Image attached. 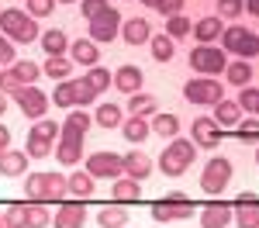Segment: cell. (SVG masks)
<instances>
[{"mask_svg": "<svg viewBox=\"0 0 259 228\" xmlns=\"http://www.w3.org/2000/svg\"><path fill=\"white\" fill-rule=\"evenodd\" d=\"M194 156H197V145L190 142V139H169L166 142V149H162L159 156V169L166 173V176H183L187 169H190V163H194Z\"/></svg>", "mask_w": 259, "mask_h": 228, "instance_id": "1", "label": "cell"}, {"mask_svg": "<svg viewBox=\"0 0 259 228\" xmlns=\"http://www.w3.org/2000/svg\"><path fill=\"white\" fill-rule=\"evenodd\" d=\"M0 31H4V38H11V41H35L38 38L35 18L28 11H18V7L0 11Z\"/></svg>", "mask_w": 259, "mask_h": 228, "instance_id": "2", "label": "cell"}, {"mask_svg": "<svg viewBox=\"0 0 259 228\" xmlns=\"http://www.w3.org/2000/svg\"><path fill=\"white\" fill-rule=\"evenodd\" d=\"M183 97L190 104H204V107H214L218 101H225V86L214 76H194V80L183 86Z\"/></svg>", "mask_w": 259, "mask_h": 228, "instance_id": "3", "label": "cell"}, {"mask_svg": "<svg viewBox=\"0 0 259 228\" xmlns=\"http://www.w3.org/2000/svg\"><path fill=\"white\" fill-rule=\"evenodd\" d=\"M187 218H194V204H190V197L187 194H169L166 201L159 204H152V221H187Z\"/></svg>", "mask_w": 259, "mask_h": 228, "instance_id": "4", "label": "cell"}, {"mask_svg": "<svg viewBox=\"0 0 259 228\" xmlns=\"http://www.w3.org/2000/svg\"><path fill=\"white\" fill-rule=\"evenodd\" d=\"M228 180H232V163L225 156H214L204 166V173H200V190L204 194H221L228 187Z\"/></svg>", "mask_w": 259, "mask_h": 228, "instance_id": "5", "label": "cell"}, {"mask_svg": "<svg viewBox=\"0 0 259 228\" xmlns=\"http://www.w3.org/2000/svg\"><path fill=\"white\" fill-rule=\"evenodd\" d=\"M190 66H194V73H204V76H214L221 73L228 59H225V49H214V45H200L190 52Z\"/></svg>", "mask_w": 259, "mask_h": 228, "instance_id": "6", "label": "cell"}, {"mask_svg": "<svg viewBox=\"0 0 259 228\" xmlns=\"http://www.w3.org/2000/svg\"><path fill=\"white\" fill-rule=\"evenodd\" d=\"M87 173L97 180V176H104V180H118V176H124V163H121V156H114V152H94L90 159H87Z\"/></svg>", "mask_w": 259, "mask_h": 228, "instance_id": "7", "label": "cell"}, {"mask_svg": "<svg viewBox=\"0 0 259 228\" xmlns=\"http://www.w3.org/2000/svg\"><path fill=\"white\" fill-rule=\"evenodd\" d=\"M121 35V14L114 7H107L104 14L90 21V41H114Z\"/></svg>", "mask_w": 259, "mask_h": 228, "instance_id": "8", "label": "cell"}, {"mask_svg": "<svg viewBox=\"0 0 259 228\" xmlns=\"http://www.w3.org/2000/svg\"><path fill=\"white\" fill-rule=\"evenodd\" d=\"M232 225L235 228H259V197L256 194H242L232 204Z\"/></svg>", "mask_w": 259, "mask_h": 228, "instance_id": "9", "label": "cell"}, {"mask_svg": "<svg viewBox=\"0 0 259 228\" xmlns=\"http://www.w3.org/2000/svg\"><path fill=\"white\" fill-rule=\"evenodd\" d=\"M14 101H18L21 114H24V118H31V121H38L41 114L49 111V97L41 94L38 86H21V94L14 97Z\"/></svg>", "mask_w": 259, "mask_h": 228, "instance_id": "10", "label": "cell"}, {"mask_svg": "<svg viewBox=\"0 0 259 228\" xmlns=\"http://www.w3.org/2000/svg\"><path fill=\"white\" fill-rule=\"evenodd\" d=\"M87 221V207L80 201H62L56 207V218H52V228H83Z\"/></svg>", "mask_w": 259, "mask_h": 228, "instance_id": "11", "label": "cell"}, {"mask_svg": "<svg viewBox=\"0 0 259 228\" xmlns=\"http://www.w3.org/2000/svg\"><path fill=\"white\" fill-rule=\"evenodd\" d=\"M190 142L204 145V149H214L221 142V128L214 124V118H197L194 128H190Z\"/></svg>", "mask_w": 259, "mask_h": 228, "instance_id": "12", "label": "cell"}, {"mask_svg": "<svg viewBox=\"0 0 259 228\" xmlns=\"http://www.w3.org/2000/svg\"><path fill=\"white\" fill-rule=\"evenodd\" d=\"M228 225H232V204L211 201L200 211V228H228Z\"/></svg>", "mask_w": 259, "mask_h": 228, "instance_id": "13", "label": "cell"}, {"mask_svg": "<svg viewBox=\"0 0 259 228\" xmlns=\"http://www.w3.org/2000/svg\"><path fill=\"white\" fill-rule=\"evenodd\" d=\"M121 163H124V176H132V180H139V184L152 173V159H149L142 149L128 152V156H121Z\"/></svg>", "mask_w": 259, "mask_h": 228, "instance_id": "14", "label": "cell"}, {"mask_svg": "<svg viewBox=\"0 0 259 228\" xmlns=\"http://www.w3.org/2000/svg\"><path fill=\"white\" fill-rule=\"evenodd\" d=\"M56 159H59L62 166H76L83 159V139L59 135V142H56Z\"/></svg>", "mask_w": 259, "mask_h": 228, "instance_id": "15", "label": "cell"}, {"mask_svg": "<svg viewBox=\"0 0 259 228\" xmlns=\"http://www.w3.org/2000/svg\"><path fill=\"white\" fill-rule=\"evenodd\" d=\"M69 59L76 62V66H97V59H100L97 41H90V38L69 41Z\"/></svg>", "mask_w": 259, "mask_h": 228, "instance_id": "16", "label": "cell"}, {"mask_svg": "<svg viewBox=\"0 0 259 228\" xmlns=\"http://www.w3.org/2000/svg\"><path fill=\"white\" fill-rule=\"evenodd\" d=\"M142 80H145V76H142L139 66H121L118 73H114V86H118L121 94H128V97L142 90Z\"/></svg>", "mask_w": 259, "mask_h": 228, "instance_id": "17", "label": "cell"}, {"mask_svg": "<svg viewBox=\"0 0 259 228\" xmlns=\"http://www.w3.org/2000/svg\"><path fill=\"white\" fill-rule=\"evenodd\" d=\"M97 225L100 228H121V225H128V204H107V207H100L97 211Z\"/></svg>", "mask_w": 259, "mask_h": 228, "instance_id": "18", "label": "cell"}, {"mask_svg": "<svg viewBox=\"0 0 259 228\" xmlns=\"http://www.w3.org/2000/svg\"><path fill=\"white\" fill-rule=\"evenodd\" d=\"M149 31H152V28H149V21H145V18H132V21L121 24V38L128 41V45H142V41H149V38H152Z\"/></svg>", "mask_w": 259, "mask_h": 228, "instance_id": "19", "label": "cell"}, {"mask_svg": "<svg viewBox=\"0 0 259 228\" xmlns=\"http://www.w3.org/2000/svg\"><path fill=\"white\" fill-rule=\"evenodd\" d=\"M194 35H197V41L200 45H211L214 38H221V31H225V24H221V18L214 14V18H200L194 28H190Z\"/></svg>", "mask_w": 259, "mask_h": 228, "instance_id": "20", "label": "cell"}, {"mask_svg": "<svg viewBox=\"0 0 259 228\" xmlns=\"http://www.w3.org/2000/svg\"><path fill=\"white\" fill-rule=\"evenodd\" d=\"M242 121V107L235 101H218L214 104V124L218 128H235Z\"/></svg>", "mask_w": 259, "mask_h": 228, "instance_id": "21", "label": "cell"}, {"mask_svg": "<svg viewBox=\"0 0 259 228\" xmlns=\"http://www.w3.org/2000/svg\"><path fill=\"white\" fill-rule=\"evenodd\" d=\"M90 124H94V118L80 107V111H73V114L62 121V135H69V139H83V135L90 131Z\"/></svg>", "mask_w": 259, "mask_h": 228, "instance_id": "22", "label": "cell"}, {"mask_svg": "<svg viewBox=\"0 0 259 228\" xmlns=\"http://www.w3.org/2000/svg\"><path fill=\"white\" fill-rule=\"evenodd\" d=\"M111 194H114L118 204H132V201H139V197H142V184H139V180H132V176H118Z\"/></svg>", "mask_w": 259, "mask_h": 228, "instance_id": "23", "label": "cell"}, {"mask_svg": "<svg viewBox=\"0 0 259 228\" xmlns=\"http://www.w3.org/2000/svg\"><path fill=\"white\" fill-rule=\"evenodd\" d=\"M62 197H69V180L62 173H45V204L62 201Z\"/></svg>", "mask_w": 259, "mask_h": 228, "instance_id": "24", "label": "cell"}, {"mask_svg": "<svg viewBox=\"0 0 259 228\" xmlns=\"http://www.w3.org/2000/svg\"><path fill=\"white\" fill-rule=\"evenodd\" d=\"M24 169H28V156H24V152L7 149V152L0 156V173H4V176H21Z\"/></svg>", "mask_w": 259, "mask_h": 228, "instance_id": "25", "label": "cell"}, {"mask_svg": "<svg viewBox=\"0 0 259 228\" xmlns=\"http://www.w3.org/2000/svg\"><path fill=\"white\" fill-rule=\"evenodd\" d=\"M225 76H228L232 86H249V83H252V66H249V59L228 62V66H225Z\"/></svg>", "mask_w": 259, "mask_h": 228, "instance_id": "26", "label": "cell"}, {"mask_svg": "<svg viewBox=\"0 0 259 228\" xmlns=\"http://www.w3.org/2000/svg\"><path fill=\"white\" fill-rule=\"evenodd\" d=\"M41 49H45V56H62V52L69 49L66 31H59V28H49V31L41 35Z\"/></svg>", "mask_w": 259, "mask_h": 228, "instance_id": "27", "label": "cell"}, {"mask_svg": "<svg viewBox=\"0 0 259 228\" xmlns=\"http://www.w3.org/2000/svg\"><path fill=\"white\" fill-rule=\"evenodd\" d=\"M24 197H28V204H45V173L24 176Z\"/></svg>", "mask_w": 259, "mask_h": 228, "instance_id": "28", "label": "cell"}, {"mask_svg": "<svg viewBox=\"0 0 259 228\" xmlns=\"http://www.w3.org/2000/svg\"><path fill=\"white\" fill-rule=\"evenodd\" d=\"M121 131H124V139H128V142H145V139H149V131H152V128H149V121H145V118H135V114H132V118H128V121H121Z\"/></svg>", "mask_w": 259, "mask_h": 228, "instance_id": "29", "label": "cell"}, {"mask_svg": "<svg viewBox=\"0 0 259 228\" xmlns=\"http://www.w3.org/2000/svg\"><path fill=\"white\" fill-rule=\"evenodd\" d=\"M52 152V139H45V135H35V131H28V145H24V156L28 159H45Z\"/></svg>", "mask_w": 259, "mask_h": 228, "instance_id": "30", "label": "cell"}, {"mask_svg": "<svg viewBox=\"0 0 259 228\" xmlns=\"http://www.w3.org/2000/svg\"><path fill=\"white\" fill-rule=\"evenodd\" d=\"M69 180V197H94V176L90 173H73V176H66Z\"/></svg>", "mask_w": 259, "mask_h": 228, "instance_id": "31", "label": "cell"}, {"mask_svg": "<svg viewBox=\"0 0 259 228\" xmlns=\"http://www.w3.org/2000/svg\"><path fill=\"white\" fill-rule=\"evenodd\" d=\"M149 128H152L156 135H162V139H177V135H180V121H177V114H156Z\"/></svg>", "mask_w": 259, "mask_h": 228, "instance_id": "32", "label": "cell"}, {"mask_svg": "<svg viewBox=\"0 0 259 228\" xmlns=\"http://www.w3.org/2000/svg\"><path fill=\"white\" fill-rule=\"evenodd\" d=\"M128 111L135 114V118H145V114H156V97L152 94H132V101H128Z\"/></svg>", "mask_w": 259, "mask_h": 228, "instance_id": "33", "label": "cell"}, {"mask_svg": "<svg viewBox=\"0 0 259 228\" xmlns=\"http://www.w3.org/2000/svg\"><path fill=\"white\" fill-rule=\"evenodd\" d=\"M94 121H97L100 128H118L124 118H121V107H118V104H100L97 114H94Z\"/></svg>", "mask_w": 259, "mask_h": 228, "instance_id": "34", "label": "cell"}, {"mask_svg": "<svg viewBox=\"0 0 259 228\" xmlns=\"http://www.w3.org/2000/svg\"><path fill=\"white\" fill-rule=\"evenodd\" d=\"M149 45H152V59L156 62H169L173 52H177V45H173L169 35H156V38H149Z\"/></svg>", "mask_w": 259, "mask_h": 228, "instance_id": "35", "label": "cell"}, {"mask_svg": "<svg viewBox=\"0 0 259 228\" xmlns=\"http://www.w3.org/2000/svg\"><path fill=\"white\" fill-rule=\"evenodd\" d=\"M69 69H73V59H62V56H49L45 66H41V73H49L52 80H66Z\"/></svg>", "mask_w": 259, "mask_h": 228, "instance_id": "36", "label": "cell"}, {"mask_svg": "<svg viewBox=\"0 0 259 228\" xmlns=\"http://www.w3.org/2000/svg\"><path fill=\"white\" fill-rule=\"evenodd\" d=\"M28 228H52V214L45 204H28V218H24Z\"/></svg>", "mask_w": 259, "mask_h": 228, "instance_id": "37", "label": "cell"}, {"mask_svg": "<svg viewBox=\"0 0 259 228\" xmlns=\"http://www.w3.org/2000/svg\"><path fill=\"white\" fill-rule=\"evenodd\" d=\"M245 35H249V28H242V24L225 28V31H221V49H225V52H239V45H242Z\"/></svg>", "mask_w": 259, "mask_h": 228, "instance_id": "38", "label": "cell"}, {"mask_svg": "<svg viewBox=\"0 0 259 228\" xmlns=\"http://www.w3.org/2000/svg\"><path fill=\"white\" fill-rule=\"evenodd\" d=\"M11 69H14V76H18L24 86H35V80H38V73H41L38 66H35V62H28V59H18Z\"/></svg>", "mask_w": 259, "mask_h": 228, "instance_id": "39", "label": "cell"}, {"mask_svg": "<svg viewBox=\"0 0 259 228\" xmlns=\"http://www.w3.org/2000/svg\"><path fill=\"white\" fill-rule=\"evenodd\" d=\"M52 101H56V107H76V80H66L62 86H56Z\"/></svg>", "mask_w": 259, "mask_h": 228, "instance_id": "40", "label": "cell"}, {"mask_svg": "<svg viewBox=\"0 0 259 228\" xmlns=\"http://www.w3.org/2000/svg\"><path fill=\"white\" fill-rule=\"evenodd\" d=\"M97 101V90H94V83L87 80H76V107H90V104Z\"/></svg>", "mask_w": 259, "mask_h": 228, "instance_id": "41", "label": "cell"}, {"mask_svg": "<svg viewBox=\"0 0 259 228\" xmlns=\"http://www.w3.org/2000/svg\"><path fill=\"white\" fill-rule=\"evenodd\" d=\"M21 86H24V83L14 76V69H0V94H7V97H18Z\"/></svg>", "mask_w": 259, "mask_h": 228, "instance_id": "42", "label": "cell"}, {"mask_svg": "<svg viewBox=\"0 0 259 228\" xmlns=\"http://www.w3.org/2000/svg\"><path fill=\"white\" fill-rule=\"evenodd\" d=\"M190 21L183 18V14H177V18H166V31H169V38L177 41V38H183V35H190Z\"/></svg>", "mask_w": 259, "mask_h": 228, "instance_id": "43", "label": "cell"}, {"mask_svg": "<svg viewBox=\"0 0 259 228\" xmlns=\"http://www.w3.org/2000/svg\"><path fill=\"white\" fill-rule=\"evenodd\" d=\"M242 107V111H249V114H256L259 111V90L256 86H242V94H239V101H235Z\"/></svg>", "mask_w": 259, "mask_h": 228, "instance_id": "44", "label": "cell"}, {"mask_svg": "<svg viewBox=\"0 0 259 228\" xmlns=\"http://www.w3.org/2000/svg\"><path fill=\"white\" fill-rule=\"evenodd\" d=\"M31 131H35V135H45V139H52V142H56V139H59V135H62V124L49 121V118H38Z\"/></svg>", "mask_w": 259, "mask_h": 228, "instance_id": "45", "label": "cell"}, {"mask_svg": "<svg viewBox=\"0 0 259 228\" xmlns=\"http://www.w3.org/2000/svg\"><path fill=\"white\" fill-rule=\"evenodd\" d=\"M87 80L94 83V90H107V86H111V73H107V69H100V66H90V73H87Z\"/></svg>", "mask_w": 259, "mask_h": 228, "instance_id": "46", "label": "cell"}, {"mask_svg": "<svg viewBox=\"0 0 259 228\" xmlns=\"http://www.w3.org/2000/svg\"><path fill=\"white\" fill-rule=\"evenodd\" d=\"M245 11V0H218V18H239Z\"/></svg>", "mask_w": 259, "mask_h": 228, "instance_id": "47", "label": "cell"}, {"mask_svg": "<svg viewBox=\"0 0 259 228\" xmlns=\"http://www.w3.org/2000/svg\"><path fill=\"white\" fill-rule=\"evenodd\" d=\"M4 214H7L11 228H28V225H24V218H28V204H11Z\"/></svg>", "mask_w": 259, "mask_h": 228, "instance_id": "48", "label": "cell"}, {"mask_svg": "<svg viewBox=\"0 0 259 228\" xmlns=\"http://www.w3.org/2000/svg\"><path fill=\"white\" fill-rule=\"evenodd\" d=\"M235 56H242V59H252V56H259V35H252V31H249V35L242 38V45H239V52H235Z\"/></svg>", "mask_w": 259, "mask_h": 228, "instance_id": "49", "label": "cell"}, {"mask_svg": "<svg viewBox=\"0 0 259 228\" xmlns=\"http://www.w3.org/2000/svg\"><path fill=\"white\" fill-rule=\"evenodd\" d=\"M56 11V0H28V14L31 18H45Z\"/></svg>", "mask_w": 259, "mask_h": 228, "instance_id": "50", "label": "cell"}, {"mask_svg": "<svg viewBox=\"0 0 259 228\" xmlns=\"http://www.w3.org/2000/svg\"><path fill=\"white\" fill-rule=\"evenodd\" d=\"M107 7H111L107 0H83V18H87V21H94L97 14H104Z\"/></svg>", "mask_w": 259, "mask_h": 228, "instance_id": "51", "label": "cell"}, {"mask_svg": "<svg viewBox=\"0 0 259 228\" xmlns=\"http://www.w3.org/2000/svg\"><path fill=\"white\" fill-rule=\"evenodd\" d=\"M183 4H187V0H159L156 11H159L162 18H177V14H183Z\"/></svg>", "mask_w": 259, "mask_h": 228, "instance_id": "52", "label": "cell"}, {"mask_svg": "<svg viewBox=\"0 0 259 228\" xmlns=\"http://www.w3.org/2000/svg\"><path fill=\"white\" fill-rule=\"evenodd\" d=\"M11 62H18V56H14V41L0 35V66H11Z\"/></svg>", "mask_w": 259, "mask_h": 228, "instance_id": "53", "label": "cell"}, {"mask_svg": "<svg viewBox=\"0 0 259 228\" xmlns=\"http://www.w3.org/2000/svg\"><path fill=\"white\" fill-rule=\"evenodd\" d=\"M235 128H239L242 139H259V118H245V121H239Z\"/></svg>", "mask_w": 259, "mask_h": 228, "instance_id": "54", "label": "cell"}, {"mask_svg": "<svg viewBox=\"0 0 259 228\" xmlns=\"http://www.w3.org/2000/svg\"><path fill=\"white\" fill-rule=\"evenodd\" d=\"M7 145H11V128H7V124H0V156L7 152Z\"/></svg>", "mask_w": 259, "mask_h": 228, "instance_id": "55", "label": "cell"}, {"mask_svg": "<svg viewBox=\"0 0 259 228\" xmlns=\"http://www.w3.org/2000/svg\"><path fill=\"white\" fill-rule=\"evenodd\" d=\"M245 11H249L252 18H259V0H245Z\"/></svg>", "mask_w": 259, "mask_h": 228, "instance_id": "56", "label": "cell"}, {"mask_svg": "<svg viewBox=\"0 0 259 228\" xmlns=\"http://www.w3.org/2000/svg\"><path fill=\"white\" fill-rule=\"evenodd\" d=\"M0 114H7V94H0Z\"/></svg>", "mask_w": 259, "mask_h": 228, "instance_id": "57", "label": "cell"}, {"mask_svg": "<svg viewBox=\"0 0 259 228\" xmlns=\"http://www.w3.org/2000/svg\"><path fill=\"white\" fill-rule=\"evenodd\" d=\"M0 228H11V221H7V214H0Z\"/></svg>", "mask_w": 259, "mask_h": 228, "instance_id": "58", "label": "cell"}, {"mask_svg": "<svg viewBox=\"0 0 259 228\" xmlns=\"http://www.w3.org/2000/svg\"><path fill=\"white\" fill-rule=\"evenodd\" d=\"M142 4H145V7H159V0H142Z\"/></svg>", "mask_w": 259, "mask_h": 228, "instance_id": "59", "label": "cell"}, {"mask_svg": "<svg viewBox=\"0 0 259 228\" xmlns=\"http://www.w3.org/2000/svg\"><path fill=\"white\" fill-rule=\"evenodd\" d=\"M59 4H73V0H59Z\"/></svg>", "mask_w": 259, "mask_h": 228, "instance_id": "60", "label": "cell"}, {"mask_svg": "<svg viewBox=\"0 0 259 228\" xmlns=\"http://www.w3.org/2000/svg\"><path fill=\"white\" fill-rule=\"evenodd\" d=\"M256 163H259V149H256Z\"/></svg>", "mask_w": 259, "mask_h": 228, "instance_id": "61", "label": "cell"}, {"mask_svg": "<svg viewBox=\"0 0 259 228\" xmlns=\"http://www.w3.org/2000/svg\"><path fill=\"white\" fill-rule=\"evenodd\" d=\"M256 114H259V111H256Z\"/></svg>", "mask_w": 259, "mask_h": 228, "instance_id": "62", "label": "cell"}]
</instances>
